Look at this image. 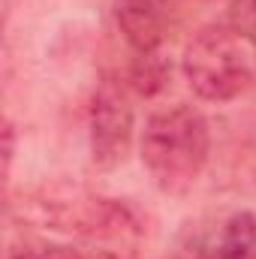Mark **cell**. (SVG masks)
I'll list each match as a JSON object with an SVG mask.
<instances>
[{"mask_svg":"<svg viewBox=\"0 0 256 259\" xmlns=\"http://www.w3.org/2000/svg\"><path fill=\"white\" fill-rule=\"evenodd\" d=\"M211 154V130L199 109L169 106L142 130V163L151 181L169 196H184L199 181Z\"/></svg>","mask_w":256,"mask_h":259,"instance_id":"6da1fadb","label":"cell"},{"mask_svg":"<svg viewBox=\"0 0 256 259\" xmlns=\"http://www.w3.org/2000/svg\"><path fill=\"white\" fill-rule=\"evenodd\" d=\"M184 78L196 97L229 103L256 81V39L232 24H214L193 36L181 58Z\"/></svg>","mask_w":256,"mask_h":259,"instance_id":"7a4b0ae2","label":"cell"},{"mask_svg":"<svg viewBox=\"0 0 256 259\" xmlns=\"http://www.w3.org/2000/svg\"><path fill=\"white\" fill-rule=\"evenodd\" d=\"M33 214L49 229H61L69 235L88 238V241H133L139 235V223L133 220L127 205L115 199L84 193V190H66V193L36 196Z\"/></svg>","mask_w":256,"mask_h":259,"instance_id":"3957f363","label":"cell"},{"mask_svg":"<svg viewBox=\"0 0 256 259\" xmlns=\"http://www.w3.org/2000/svg\"><path fill=\"white\" fill-rule=\"evenodd\" d=\"M133 142V106L124 84L106 78L100 81L91 103V160L100 169H115L124 163Z\"/></svg>","mask_w":256,"mask_h":259,"instance_id":"277c9868","label":"cell"},{"mask_svg":"<svg viewBox=\"0 0 256 259\" xmlns=\"http://www.w3.org/2000/svg\"><path fill=\"white\" fill-rule=\"evenodd\" d=\"M187 259H253L256 217L250 211H223L190 223L184 235Z\"/></svg>","mask_w":256,"mask_h":259,"instance_id":"5b68a950","label":"cell"},{"mask_svg":"<svg viewBox=\"0 0 256 259\" xmlns=\"http://www.w3.org/2000/svg\"><path fill=\"white\" fill-rule=\"evenodd\" d=\"M115 21L136 55L157 52L175 21V0H115Z\"/></svg>","mask_w":256,"mask_h":259,"instance_id":"8992f818","label":"cell"},{"mask_svg":"<svg viewBox=\"0 0 256 259\" xmlns=\"http://www.w3.org/2000/svg\"><path fill=\"white\" fill-rule=\"evenodd\" d=\"M169 78V69L166 64L157 58V52H148V55H139L136 69H133V84L139 94H157Z\"/></svg>","mask_w":256,"mask_h":259,"instance_id":"52a82bcc","label":"cell"},{"mask_svg":"<svg viewBox=\"0 0 256 259\" xmlns=\"http://www.w3.org/2000/svg\"><path fill=\"white\" fill-rule=\"evenodd\" d=\"M9 259H84L78 250L64 247V244H27L12 250Z\"/></svg>","mask_w":256,"mask_h":259,"instance_id":"ba28073f","label":"cell"},{"mask_svg":"<svg viewBox=\"0 0 256 259\" xmlns=\"http://www.w3.org/2000/svg\"><path fill=\"white\" fill-rule=\"evenodd\" d=\"M229 24L247 33L250 39H256V0H232Z\"/></svg>","mask_w":256,"mask_h":259,"instance_id":"9c48e42d","label":"cell"}]
</instances>
